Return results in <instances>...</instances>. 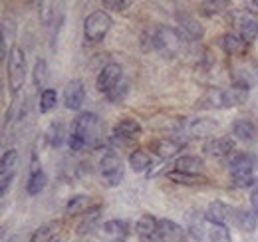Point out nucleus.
<instances>
[{
	"instance_id": "f257e3e1",
	"label": "nucleus",
	"mask_w": 258,
	"mask_h": 242,
	"mask_svg": "<svg viewBox=\"0 0 258 242\" xmlns=\"http://www.w3.org/2000/svg\"><path fill=\"white\" fill-rule=\"evenodd\" d=\"M141 46L145 52H159L163 56H175L185 46V34L177 26H153L141 36Z\"/></svg>"
},
{
	"instance_id": "f03ea898",
	"label": "nucleus",
	"mask_w": 258,
	"mask_h": 242,
	"mask_svg": "<svg viewBox=\"0 0 258 242\" xmlns=\"http://www.w3.org/2000/svg\"><path fill=\"white\" fill-rule=\"evenodd\" d=\"M70 133L78 135L86 147H92L97 149L101 145H105V137H103V131H101V121L96 113L92 111H82L78 113V117L72 121V129Z\"/></svg>"
},
{
	"instance_id": "7ed1b4c3",
	"label": "nucleus",
	"mask_w": 258,
	"mask_h": 242,
	"mask_svg": "<svg viewBox=\"0 0 258 242\" xmlns=\"http://www.w3.org/2000/svg\"><path fill=\"white\" fill-rule=\"evenodd\" d=\"M228 171L232 187L236 189H252L258 181V177H254V161L244 151H234L228 157Z\"/></svg>"
},
{
	"instance_id": "20e7f679",
	"label": "nucleus",
	"mask_w": 258,
	"mask_h": 242,
	"mask_svg": "<svg viewBox=\"0 0 258 242\" xmlns=\"http://www.w3.org/2000/svg\"><path fill=\"white\" fill-rule=\"evenodd\" d=\"M97 173L101 177V185L103 187H107V189L119 187V183L123 181V175H125V167H123L121 155L115 151V149L107 147L105 153L101 155V159H99Z\"/></svg>"
},
{
	"instance_id": "39448f33",
	"label": "nucleus",
	"mask_w": 258,
	"mask_h": 242,
	"mask_svg": "<svg viewBox=\"0 0 258 242\" xmlns=\"http://www.w3.org/2000/svg\"><path fill=\"white\" fill-rule=\"evenodd\" d=\"M26 76H28V62H26V54L22 48L14 46L10 50V56L6 60V78H8V90L16 97L24 84H26Z\"/></svg>"
},
{
	"instance_id": "423d86ee",
	"label": "nucleus",
	"mask_w": 258,
	"mask_h": 242,
	"mask_svg": "<svg viewBox=\"0 0 258 242\" xmlns=\"http://www.w3.org/2000/svg\"><path fill=\"white\" fill-rule=\"evenodd\" d=\"M113 26V18L105 10H94L84 20V38L90 44L101 42Z\"/></svg>"
},
{
	"instance_id": "0eeeda50",
	"label": "nucleus",
	"mask_w": 258,
	"mask_h": 242,
	"mask_svg": "<svg viewBox=\"0 0 258 242\" xmlns=\"http://www.w3.org/2000/svg\"><path fill=\"white\" fill-rule=\"evenodd\" d=\"M230 20L236 26V34L242 38L244 44L250 46L258 38V18L254 14H250L246 8L244 10H232Z\"/></svg>"
},
{
	"instance_id": "6e6552de",
	"label": "nucleus",
	"mask_w": 258,
	"mask_h": 242,
	"mask_svg": "<svg viewBox=\"0 0 258 242\" xmlns=\"http://www.w3.org/2000/svg\"><path fill=\"white\" fill-rule=\"evenodd\" d=\"M175 24L185 34V38L191 40V42H199L205 36V28H203L201 20L187 8H177L175 10Z\"/></svg>"
},
{
	"instance_id": "1a4fd4ad",
	"label": "nucleus",
	"mask_w": 258,
	"mask_h": 242,
	"mask_svg": "<svg viewBox=\"0 0 258 242\" xmlns=\"http://www.w3.org/2000/svg\"><path fill=\"white\" fill-rule=\"evenodd\" d=\"M18 169V151L16 149H6L0 159V195L4 197L10 189V185L16 177Z\"/></svg>"
},
{
	"instance_id": "9d476101",
	"label": "nucleus",
	"mask_w": 258,
	"mask_h": 242,
	"mask_svg": "<svg viewBox=\"0 0 258 242\" xmlns=\"http://www.w3.org/2000/svg\"><path fill=\"white\" fill-rule=\"evenodd\" d=\"M203 151L209 157H215V159H228L232 153L236 151V139L230 137V135L211 137L203 143Z\"/></svg>"
},
{
	"instance_id": "9b49d317",
	"label": "nucleus",
	"mask_w": 258,
	"mask_h": 242,
	"mask_svg": "<svg viewBox=\"0 0 258 242\" xmlns=\"http://www.w3.org/2000/svg\"><path fill=\"white\" fill-rule=\"evenodd\" d=\"M121 80H123V68H121V64L111 62V64H105L101 68V72L97 74L96 88L99 93H107V91L113 90L117 84H121Z\"/></svg>"
},
{
	"instance_id": "f8f14e48",
	"label": "nucleus",
	"mask_w": 258,
	"mask_h": 242,
	"mask_svg": "<svg viewBox=\"0 0 258 242\" xmlns=\"http://www.w3.org/2000/svg\"><path fill=\"white\" fill-rule=\"evenodd\" d=\"M187 141L185 139H179L175 135L171 137H163V139H157L151 143V151L157 155V159H163V161H169V159H175L179 153L185 149Z\"/></svg>"
},
{
	"instance_id": "ddd939ff",
	"label": "nucleus",
	"mask_w": 258,
	"mask_h": 242,
	"mask_svg": "<svg viewBox=\"0 0 258 242\" xmlns=\"http://www.w3.org/2000/svg\"><path fill=\"white\" fill-rule=\"evenodd\" d=\"M48 185V177L42 171V165L38 161V153L32 151L30 159V173H28V181H26V195L28 197H38Z\"/></svg>"
},
{
	"instance_id": "4468645a",
	"label": "nucleus",
	"mask_w": 258,
	"mask_h": 242,
	"mask_svg": "<svg viewBox=\"0 0 258 242\" xmlns=\"http://www.w3.org/2000/svg\"><path fill=\"white\" fill-rule=\"evenodd\" d=\"M86 101V88H84V82L74 78L66 84L64 88V105L66 109L70 111H80L82 105Z\"/></svg>"
},
{
	"instance_id": "2eb2a0df",
	"label": "nucleus",
	"mask_w": 258,
	"mask_h": 242,
	"mask_svg": "<svg viewBox=\"0 0 258 242\" xmlns=\"http://www.w3.org/2000/svg\"><path fill=\"white\" fill-rule=\"evenodd\" d=\"M131 234V226L127 220L111 218L101 226V238L103 242H127Z\"/></svg>"
},
{
	"instance_id": "dca6fc26",
	"label": "nucleus",
	"mask_w": 258,
	"mask_h": 242,
	"mask_svg": "<svg viewBox=\"0 0 258 242\" xmlns=\"http://www.w3.org/2000/svg\"><path fill=\"white\" fill-rule=\"evenodd\" d=\"M135 232L139 242H159V218L153 214H141L135 224Z\"/></svg>"
},
{
	"instance_id": "f3484780",
	"label": "nucleus",
	"mask_w": 258,
	"mask_h": 242,
	"mask_svg": "<svg viewBox=\"0 0 258 242\" xmlns=\"http://www.w3.org/2000/svg\"><path fill=\"white\" fill-rule=\"evenodd\" d=\"M232 207H228L223 201H213L207 211H205V218L209 224H225L228 226L232 222Z\"/></svg>"
},
{
	"instance_id": "a211bd4d",
	"label": "nucleus",
	"mask_w": 258,
	"mask_h": 242,
	"mask_svg": "<svg viewBox=\"0 0 258 242\" xmlns=\"http://www.w3.org/2000/svg\"><path fill=\"white\" fill-rule=\"evenodd\" d=\"M187 228L173 218H159V242H185Z\"/></svg>"
},
{
	"instance_id": "6ab92c4d",
	"label": "nucleus",
	"mask_w": 258,
	"mask_h": 242,
	"mask_svg": "<svg viewBox=\"0 0 258 242\" xmlns=\"http://www.w3.org/2000/svg\"><path fill=\"white\" fill-rule=\"evenodd\" d=\"M187 129V133L191 137H209L213 135L217 129H219V123L215 119H209V117H197V119L185 121L183 119V129L181 133Z\"/></svg>"
},
{
	"instance_id": "aec40b11",
	"label": "nucleus",
	"mask_w": 258,
	"mask_h": 242,
	"mask_svg": "<svg viewBox=\"0 0 258 242\" xmlns=\"http://www.w3.org/2000/svg\"><path fill=\"white\" fill-rule=\"evenodd\" d=\"M248 95H250V88H248V86L232 84L230 88H225V90H223V105H225V109L244 105L246 99H248Z\"/></svg>"
},
{
	"instance_id": "412c9836",
	"label": "nucleus",
	"mask_w": 258,
	"mask_h": 242,
	"mask_svg": "<svg viewBox=\"0 0 258 242\" xmlns=\"http://www.w3.org/2000/svg\"><path fill=\"white\" fill-rule=\"evenodd\" d=\"M143 133V125L133 117H123V119L117 121V125L113 127V133L111 135H117V137H123L127 141H137Z\"/></svg>"
},
{
	"instance_id": "4be33fe9",
	"label": "nucleus",
	"mask_w": 258,
	"mask_h": 242,
	"mask_svg": "<svg viewBox=\"0 0 258 242\" xmlns=\"http://www.w3.org/2000/svg\"><path fill=\"white\" fill-rule=\"evenodd\" d=\"M232 135L236 141H242V143H252L256 139L258 129L256 125L250 119H244V117H238V119L232 121Z\"/></svg>"
},
{
	"instance_id": "5701e85b",
	"label": "nucleus",
	"mask_w": 258,
	"mask_h": 242,
	"mask_svg": "<svg viewBox=\"0 0 258 242\" xmlns=\"http://www.w3.org/2000/svg\"><path fill=\"white\" fill-rule=\"evenodd\" d=\"M205 163L201 157L197 155H179L175 161H173V169L171 171H177V173H189V175H201Z\"/></svg>"
},
{
	"instance_id": "b1692460",
	"label": "nucleus",
	"mask_w": 258,
	"mask_h": 242,
	"mask_svg": "<svg viewBox=\"0 0 258 242\" xmlns=\"http://www.w3.org/2000/svg\"><path fill=\"white\" fill-rule=\"evenodd\" d=\"M232 224L236 228H240L242 232H254L258 224V216L254 214L252 209H244V207H238L232 211Z\"/></svg>"
},
{
	"instance_id": "393cba45",
	"label": "nucleus",
	"mask_w": 258,
	"mask_h": 242,
	"mask_svg": "<svg viewBox=\"0 0 258 242\" xmlns=\"http://www.w3.org/2000/svg\"><path fill=\"white\" fill-rule=\"evenodd\" d=\"M205 212L191 209L187 212V232L193 236L195 240H203L205 236H209V230H205Z\"/></svg>"
},
{
	"instance_id": "a878e982",
	"label": "nucleus",
	"mask_w": 258,
	"mask_h": 242,
	"mask_svg": "<svg viewBox=\"0 0 258 242\" xmlns=\"http://www.w3.org/2000/svg\"><path fill=\"white\" fill-rule=\"evenodd\" d=\"M221 44H223V50L232 58H244L248 52V44H244L236 32H226Z\"/></svg>"
},
{
	"instance_id": "bb28decb",
	"label": "nucleus",
	"mask_w": 258,
	"mask_h": 242,
	"mask_svg": "<svg viewBox=\"0 0 258 242\" xmlns=\"http://www.w3.org/2000/svg\"><path fill=\"white\" fill-rule=\"evenodd\" d=\"M68 135H70V133H66V125L62 121H52V123L48 125V129H46V133H44V139H46V143H48L52 149H60V147L64 145Z\"/></svg>"
},
{
	"instance_id": "cd10ccee",
	"label": "nucleus",
	"mask_w": 258,
	"mask_h": 242,
	"mask_svg": "<svg viewBox=\"0 0 258 242\" xmlns=\"http://www.w3.org/2000/svg\"><path fill=\"white\" fill-rule=\"evenodd\" d=\"M101 212H103V205H94V207L86 212V214H82V220H80V224H78L76 232H78L80 236H84V234L92 232V230L97 226L99 218H101Z\"/></svg>"
},
{
	"instance_id": "c85d7f7f",
	"label": "nucleus",
	"mask_w": 258,
	"mask_h": 242,
	"mask_svg": "<svg viewBox=\"0 0 258 242\" xmlns=\"http://www.w3.org/2000/svg\"><path fill=\"white\" fill-rule=\"evenodd\" d=\"M62 228V222L60 220H50V222H44L42 226H38L30 236V242H52L56 240L58 232Z\"/></svg>"
},
{
	"instance_id": "c756f323",
	"label": "nucleus",
	"mask_w": 258,
	"mask_h": 242,
	"mask_svg": "<svg viewBox=\"0 0 258 242\" xmlns=\"http://www.w3.org/2000/svg\"><path fill=\"white\" fill-rule=\"evenodd\" d=\"M197 107L199 109H225V105H223V90H217V88L207 90L199 97Z\"/></svg>"
},
{
	"instance_id": "7c9ffc66",
	"label": "nucleus",
	"mask_w": 258,
	"mask_h": 242,
	"mask_svg": "<svg viewBox=\"0 0 258 242\" xmlns=\"http://www.w3.org/2000/svg\"><path fill=\"white\" fill-rule=\"evenodd\" d=\"M94 205H92V197L88 195H74L70 197L68 205H66V214L68 216H78V214H86Z\"/></svg>"
},
{
	"instance_id": "2f4dec72",
	"label": "nucleus",
	"mask_w": 258,
	"mask_h": 242,
	"mask_svg": "<svg viewBox=\"0 0 258 242\" xmlns=\"http://www.w3.org/2000/svg\"><path fill=\"white\" fill-rule=\"evenodd\" d=\"M127 163L133 173H147V169L151 167L153 159H151V155L145 149H133L131 155H129Z\"/></svg>"
},
{
	"instance_id": "473e14b6",
	"label": "nucleus",
	"mask_w": 258,
	"mask_h": 242,
	"mask_svg": "<svg viewBox=\"0 0 258 242\" xmlns=\"http://www.w3.org/2000/svg\"><path fill=\"white\" fill-rule=\"evenodd\" d=\"M169 181L175 185H185V187H195V185H203L209 179L203 175H189V173H177V171H167Z\"/></svg>"
},
{
	"instance_id": "72a5a7b5",
	"label": "nucleus",
	"mask_w": 258,
	"mask_h": 242,
	"mask_svg": "<svg viewBox=\"0 0 258 242\" xmlns=\"http://www.w3.org/2000/svg\"><path fill=\"white\" fill-rule=\"evenodd\" d=\"M32 80H34V86L40 90V93L44 90H48L46 88V84H48V64H46L44 58H38L36 64H34Z\"/></svg>"
},
{
	"instance_id": "f704fd0d",
	"label": "nucleus",
	"mask_w": 258,
	"mask_h": 242,
	"mask_svg": "<svg viewBox=\"0 0 258 242\" xmlns=\"http://www.w3.org/2000/svg\"><path fill=\"white\" fill-rule=\"evenodd\" d=\"M56 105H58V91L54 90V88H48V90H44L40 93V97H38L40 113H50Z\"/></svg>"
},
{
	"instance_id": "c9c22d12",
	"label": "nucleus",
	"mask_w": 258,
	"mask_h": 242,
	"mask_svg": "<svg viewBox=\"0 0 258 242\" xmlns=\"http://www.w3.org/2000/svg\"><path fill=\"white\" fill-rule=\"evenodd\" d=\"M226 6H230V2H226V0H205L199 4V10L203 16H215V14L223 12Z\"/></svg>"
},
{
	"instance_id": "e433bc0d",
	"label": "nucleus",
	"mask_w": 258,
	"mask_h": 242,
	"mask_svg": "<svg viewBox=\"0 0 258 242\" xmlns=\"http://www.w3.org/2000/svg\"><path fill=\"white\" fill-rule=\"evenodd\" d=\"M209 242H232L228 226H225V224H211V228H209Z\"/></svg>"
},
{
	"instance_id": "4c0bfd02",
	"label": "nucleus",
	"mask_w": 258,
	"mask_h": 242,
	"mask_svg": "<svg viewBox=\"0 0 258 242\" xmlns=\"http://www.w3.org/2000/svg\"><path fill=\"white\" fill-rule=\"evenodd\" d=\"M127 93H129V84L127 82H121V84H117L111 91L105 93V99L109 103H121L127 97Z\"/></svg>"
},
{
	"instance_id": "58836bf2",
	"label": "nucleus",
	"mask_w": 258,
	"mask_h": 242,
	"mask_svg": "<svg viewBox=\"0 0 258 242\" xmlns=\"http://www.w3.org/2000/svg\"><path fill=\"white\" fill-rule=\"evenodd\" d=\"M129 4H131L129 0H103V2H101V6H103L105 10H115V12L127 10Z\"/></svg>"
},
{
	"instance_id": "ea45409f",
	"label": "nucleus",
	"mask_w": 258,
	"mask_h": 242,
	"mask_svg": "<svg viewBox=\"0 0 258 242\" xmlns=\"http://www.w3.org/2000/svg\"><path fill=\"white\" fill-rule=\"evenodd\" d=\"M165 165H167V161H163V159H157V161H153V163H151V167L147 169L145 177H147V179H153V177H157L161 171H165Z\"/></svg>"
},
{
	"instance_id": "a19ab883",
	"label": "nucleus",
	"mask_w": 258,
	"mask_h": 242,
	"mask_svg": "<svg viewBox=\"0 0 258 242\" xmlns=\"http://www.w3.org/2000/svg\"><path fill=\"white\" fill-rule=\"evenodd\" d=\"M250 209H252L254 214L258 216V181L254 183V187L250 189Z\"/></svg>"
},
{
	"instance_id": "79ce46f5",
	"label": "nucleus",
	"mask_w": 258,
	"mask_h": 242,
	"mask_svg": "<svg viewBox=\"0 0 258 242\" xmlns=\"http://www.w3.org/2000/svg\"><path fill=\"white\" fill-rule=\"evenodd\" d=\"M244 6H246V10H248L250 14H258V0H250V2H246Z\"/></svg>"
},
{
	"instance_id": "37998d69",
	"label": "nucleus",
	"mask_w": 258,
	"mask_h": 242,
	"mask_svg": "<svg viewBox=\"0 0 258 242\" xmlns=\"http://www.w3.org/2000/svg\"><path fill=\"white\" fill-rule=\"evenodd\" d=\"M52 242H62V240H52Z\"/></svg>"
}]
</instances>
